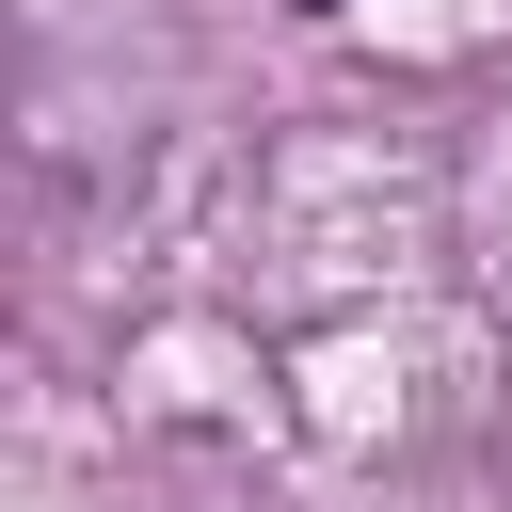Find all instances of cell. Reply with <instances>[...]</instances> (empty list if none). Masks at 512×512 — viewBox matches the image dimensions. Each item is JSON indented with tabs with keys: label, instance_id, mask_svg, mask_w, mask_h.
Listing matches in <instances>:
<instances>
[{
	"label": "cell",
	"instance_id": "cell-1",
	"mask_svg": "<svg viewBox=\"0 0 512 512\" xmlns=\"http://www.w3.org/2000/svg\"><path fill=\"white\" fill-rule=\"evenodd\" d=\"M288 16H336V0H288Z\"/></svg>",
	"mask_w": 512,
	"mask_h": 512
},
{
	"label": "cell",
	"instance_id": "cell-2",
	"mask_svg": "<svg viewBox=\"0 0 512 512\" xmlns=\"http://www.w3.org/2000/svg\"><path fill=\"white\" fill-rule=\"evenodd\" d=\"M496 496H512V480H496Z\"/></svg>",
	"mask_w": 512,
	"mask_h": 512
}]
</instances>
